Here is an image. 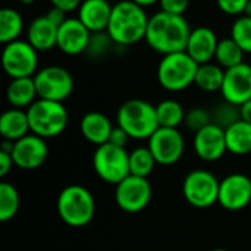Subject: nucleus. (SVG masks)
<instances>
[{
  "label": "nucleus",
  "instance_id": "412c9836",
  "mask_svg": "<svg viewBox=\"0 0 251 251\" xmlns=\"http://www.w3.org/2000/svg\"><path fill=\"white\" fill-rule=\"evenodd\" d=\"M57 26L46 15L34 18L26 28V41L37 51H47L57 47Z\"/></svg>",
  "mask_w": 251,
  "mask_h": 251
},
{
  "label": "nucleus",
  "instance_id": "c9c22d12",
  "mask_svg": "<svg viewBox=\"0 0 251 251\" xmlns=\"http://www.w3.org/2000/svg\"><path fill=\"white\" fill-rule=\"evenodd\" d=\"M160 10L174 13V15H184L190 6V0H159Z\"/></svg>",
  "mask_w": 251,
  "mask_h": 251
},
{
  "label": "nucleus",
  "instance_id": "1a4fd4ad",
  "mask_svg": "<svg viewBox=\"0 0 251 251\" xmlns=\"http://www.w3.org/2000/svg\"><path fill=\"white\" fill-rule=\"evenodd\" d=\"M1 66L10 79L34 76L38 71V51L26 40H15L3 46Z\"/></svg>",
  "mask_w": 251,
  "mask_h": 251
},
{
  "label": "nucleus",
  "instance_id": "39448f33",
  "mask_svg": "<svg viewBox=\"0 0 251 251\" xmlns=\"http://www.w3.org/2000/svg\"><path fill=\"white\" fill-rule=\"evenodd\" d=\"M197 69L199 63L187 51L165 54L157 65V82L166 91L179 93L194 84Z\"/></svg>",
  "mask_w": 251,
  "mask_h": 251
},
{
  "label": "nucleus",
  "instance_id": "393cba45",
  "mask_svg": "<svg viewBox=\"0 0 251 251\" xmlns=\"http://www.w3.org/2000/svg\"><path fill=\"white\" fill-rule=\"evenodd\" d=\"M225 78V69L213 62L199 65L194 85L204 93H216L221 91Z\"/></svg>",
  "mask_w": 251,
  "mask_h": 251
},
{
  "label": "nucleus",
  "instance_id": "ea45409f",
  "mask_svg": "<svg viewBox=\"0 0 251 251\" xmlns=\"http://www.w3.org/2000/svg\"><path fill=\"white\" fill-rule=\"evenodd\" d=\"M50 3H51V6L59 7V9H62V10H65L68 13V12H72V10H78L82 0H50Z\"/></svg>",
  "mask_w": 251,
  "mask_h": 251
},
{
  "label": "nucleus",
  "instance_id": "b1692460",
  "mask_svg": "<svg viewBox=\"0 0 251 251\" xmlns=\"http://www.w3.org/2000/svg\"><path fill=\"white\" fill-rule=\"evenodd\" d=\"M225 140L228 153L235 156H246L251 153V124L240 119L225 129Z\"/></svg>",
  "mask_w": 251,
  "mask_h": 251
},
{
  "label": "nucleus",
  "instance_id": "a19ab883",
  "mask_svg": "<svg viewBox=\"0 0 251 251\" xmlns=\"http://www.w3.org/2000/svg\"><path fill=\"white\" fill-rule=\"evenodd\" d=\"M240 113H241V119L251 124V100L246 101L244 104L240 106Z\"/></svg>",
  "mask_w": 251,
  "mask_h": 251
},
{
  "label": "nucleus",
  "instance_id": "a211bd4d",
  "mask_svg": "<svg viewBox=\"0 0 251 251\" xmlns=\"http://www.w3.org/2000/svg\"><path fill=\"white\" fill-rule=\"evenodd\" d=\"M218 37L216 32L209 26H197L191 29L185 51L199 63H209L215 59V53L218 49Z\"/></svg>",
  "mask_w": 251,
  "mask_h": 251
},
{
  "label": "nucleus",
  "instance_id": "79ce46f5",
  "mask_svg": "<svg viewBox=\"0 0 251 251\" xmlns=\"http://www.w3.org/2000/svg\"><path fill=\"white\" fill-rule=\"evenodd\" d=\"M132 1H135L137 4H140L143 7H149V6H153V4L159 3V0H132Z\"/></svg>",
  "mask_w": 251,
  "mask_h": 251
},
{
  "label": "nucleus",
  "instance_id": "dca6fc26",
  "mask_svg": "<svg viewBox=\"0 0 251 251\" xmlns=\"http://www.w3.org/2000/svg\"><path fill=\"white\" fill-rule=\"evenodd\" d=\"M221 94L225 101L235 106H241L251 100V68L249 63L225 69Z\"/></svg>",
  "mask_w": 251,
  "mask_h": 251
},
{
  "label": "nucleus",
  "instance_id": "20e7f679",
  "mask_svg": "<svg viewBox=\"0 0 251 251\" xmlns=\"http://www.w3.org/2000/svg\"><path fill=\"white\" fill-rule=\"evenodd\" d=\"M116 124L128 132L131 140H149L159 128L156 106L143 99H129L119 106Z\"/></svg>",
  "mask_w": 251,
  "mask_h": 251
},
{
  "label": "nucleus",
  "instance_id": "a18cd8bd",
  "mask_svg": "<svg viewBox=\"0 0 251 251\" xmlns=\"http://www.w3.org/2000/svg\"><path fill=\"white\" fill-rule=\"evenodd\" d=\"M210 251H229V250H225V249H215V250H210Z\"/></svg>",
  "mask_w": 251,
  "mask_h": 251
},
{
  "label": "nucleus",
  "instance_id": "473e14b6",
  "mask_svg": "<svg viewBox=\"0 0 251 251\" xmlns=\"http://www.w3.org/2000/svg\"><path fill=\"white\" fill-rule=\"evenodd\" d=\"M231 38L244 50L251 54V18L241 15L235 19L231 26Z\"/></svg>",
  "mask_w": 251,
  "mask_h": 251
},
{
  "label": "nucleus",
  "instance_id": "37998d69",
  "mask_svg": "<svg viewBox=\"0 0 251 251\" xmlns=\"http://www.w3.org/2000/svg\"><path fill=\"white\" fill-rule=\"evenodd\" d=\"M244 15H246V16H250L251 18V0H249V3H247V6H246Z\"/></svg>",
  "mask_w": 251,
  "mask_h": 251
},
{
  "label": "nucleus",
  "instance_id": "4be33fe9",
  "mask_svg": "<svg viewBox=\"0 0 251 251\" xmlns=\"http://www.w3.org/2000/svg\"><path fill=\"white\" fill-rule=\"evenodd\" d=\"M31 132L26 110L10 107L0 116V135L7 141H18Z\"/></svg>",
  "mask_w": 251,
  "mask_h": 251
},
{
  "label": "nucleus",
  "instance_id": "f704fd0d",
  "mask_svg": "<svg viewBox=\"0 0 251 251\" xmlns=\"http://www.w3.org/2000/svg\"><path fill=\"white\" fill-rule=\"evenodd\" d=\"M247 3L249 0H216V4L221 12L229 16H237V18L244 15Z\"/></svg>",
  "mask_w": 251,
  "mask_h": 251
},
{
  "label": "nucleus",
  "instance_id": "58836bf2",
  "mask_svg": "<svg viewBox=\"0 0 251 251\" xmlns=\"http://www.w3.org/2000/svg\"><path fill=\"white\" fill-rule=\"evenodd\" d=\"M13 166H15V162H13L12 154L10 153L0 151V176L4 178L12 171Z\"/></svg>",
  "mask_w": 251,
  "mask_h": 251
},
{
  "label": "nucleus",
  "instance_id": "49530a36",
  "mask_svg": "<svg viewBox=\"0 0 251 251\" xmlns=\"http://www.w3.org/2000/svg\"><path fill=\"white\" fill-rule=\"evenodd\" d=\"M249 65H250V68H251V57H250V60H249Z\"/></svg>",
  "mask_w": 251,
  "mask_h": 251
},
{
  "label": "nucleus",
  "instance_id": "72a5a7b5",
  "mask_svg": "<svg viewBox=\"0 0 251 251\" xmlns=\"http://www.w3.org/2000/svg\"><path fill=\"white\" fill-rule=\"evenodd\" d=\"M184 124L191 132L196 134L200 129L206 128L207 125L213 124L212 122V112H209L204 107H193L185 113Z\"/></svg>",
  "mask_w": 251,
  "mask_h": 251
},
{
  "label": "nucleus",
  "instance_id": "aec40b11",
  "mask_svg": "<svg viewBox=\"0 0 251 251\" xmlns=\"http://www.w3.org/2000/svg\"><path fill=\"white\" fill-rule=\"evenodd\" d=\"M112 129H113V125L110 119L104 113L96 112V110L85 113L79 122V131L82 137L88 143L94 144L96 147L109 143Z\"/></svg>",
  "mask_w": 251,
  "mask_h": 251
},
{
  "label": "nucleus",
  "instance_id": "cd10ccee",
  "mask_svg": "<svg viewBox=\"0 0 251 251\" xmlns=\"http://www.w3.org/2000/svg\"><path fill=\"white\" fill-rule=\"evenodd\" d=\"M244 54H246L244 50L231 37H228V38L219 40L215 59H216V63L221 65L224 69H229V68L244 63L243 62Z\"/></svg>",
  "mask_w": 251,
  "mask_h": 251
},
{
  "label": "nucleus",
  "instance_id": "7c9ffc66",
  "mask_svg": "<svg viewBox=\"0 0 251 251\" xmlns=\"http://www.w3.org/2000/svg\"><path fill=\"white\" fill-rule=\"evenodd\" d=\"M241 119V113H240V106H235L229 101H221L215 106V109L212 110V122L216 124L218 126L226 129L231 125H234L235 122H238Z\"/></svg>",
  "mask_w": 251,
  "mask_h": 251
},
{
  "label": "nucleus",
  "instance_id": "f03ea898",
  "mask_svg": "<svg viewBox=\"0 0 251 251\" xmlns=\"http://www.w3.org/2000/svg\"><path fill=\"white\" fill-rule=\"evenodd\" d=\"M150 16L143 6L132 0H121L113 4L107 34L116 46L128 47L146 38Z\"/></svg>",
  "mask_w": 251,
  "mask_h": 251
},
{
  "label": "nucleus",
  "instance_id": "c03bdc74",
  "mask_svg": "<svg viewBox=\"0 0 251 251\" xmlns=\"http://www.w3.org/2000/svg\"><path fill=\"white\" fill-rule=\"evenodd\" d=\"M19 1H21L22 4H25V6H29V4H32L35 0H19Z\"/></svg>",
  "mask_w": 251,
  "mask_h": 251
},
{
  "label": "nucleus",
  "instance_id": "5701e85b",
  "mask_svg": "<svg viewBox=\"0 0 251 251\" xmlns=\"http://www.w3.org/2000/svg\"><path fill=\"white\" fill-rule=\"evenodd\" d=\"M38 99L34 76L13 78L6 88V100L15 109L26 110Z\"/></svg>",
  "mask_w": 251,
  "mask_h": 251
},
{
  "label": "nucleus",
  "instance_id": "c756f323",
  "mask_svg": "<svg viewBox=\"0 0 251 251\" xmlns=\"http://www.w3.org/2000/svg\"><path fill=\"white\" fill-rule=\"evenodd\" d=\"M19 204H21V199L18 190L9 182H1L0 184V221L1 222L12 221L19 210Z\"/></svg>",
  "mask_w": 251,
  "mask_h": 251
},
{
  "label": "nucleus",
  "instance_id": "6ab92c4d",
  "mask_svg": "<svg viewBox=\"0 0 251 251\" xmlns=\"http://www.w3.org/2000/svg\"><path fill=\"white\" fill-rule=\"evenodd\" d=\"M113 4L109 0H82L78 7V19L90 29V32L106 31Z\"/></svg>",
  "mask_w": 251,
  "mask_h": 251
},
{
  "label": "nucleus",
  "instance_id": "a878e982",
  "mask_svg": "<svg viewBox=\"0 0 251 251\" xmlns=\"http://www.w3.org/2000/svg\"><path fill=\"white\" fill-rule=\"evenodd\" d=\"M24 29L22 15L12 7L0 9V43L4 46L10 41L19 40Z\"/></svg>",
  "mask_w": 251,
  "mask_h": 251
},
{
  "label": "nucleus",
  "instance_id": "f3484780",
  "mask_svg": "<svg viewBox=\"0 0 251 251\" xmlns=\"http://www.w3.org/2000/svg\"><path fill=\"white\" fill-rule=\"evenodd\" d=\"M91 32L78 19L68 18L57 29V49L68 56H78L85 53Z\"/></svg>",
  "mask_w": 251,
  "mask_h": 251
},
{
  "label": "nucleus",
  "instance_id": "bb28decb",
  "mask_svg": "<svg viewBox=\"0 0 251 251\" xmlns=\"http://www.w3.org/2000/svg\"><path fill=\"white\" fill-rule=\"evenodd\" d=\"M185 110L182 104L174 99H165L159 104H156V115L159 126L163 128H178L181 124H184L185 119Z\"/></svg>",
  "mask_w": 251,
  "mask_h": 251
},
{
  "label": "nucleus",
  "instance_id": "f8f14e48",
  "mask_svg": "<svg viewBox=\"0 0 251 251\" xmlns=\"http://www.w3.org/2000/svg\"><path fill=\"white\" fill-rule=\"evenodd\" d=\"M147 141V147L153 153L157 165L162 166L178 163L185 150V140L178 128L159 126Z\"/></svg>",
  "mask_w": 251,
  "mask_h": 251
},
{
  "label": "nucleus",
  "instance_id": "6e6552de",
  "mask_svg": "<svg viewBox=\"0 0 251 251\" xmlns=\"http://www.w3.org/2000/svg\"><path fill=\"white\" fill-rule=\"evenodd\" d=\"M221 181L206 169L188 172L182 181V196L185 201L196 209H209L219 200Z\"/></svg>",
  "mask_w": 251,
  "mask_h": 251
},
{
  "label": "nucleus",
  "instance_id": "4c0bfd02",
  "mask_svg": "<svg viewBox=\"0 0 251 251\" xmlns=\"http://www.w3.org/2000/svg\"><path fill=\"white\" fill-rule=\"evenodd\" d=\"M46 18L51 22V24H54L57 28L68 19V13L65 12V10H62V9H59V7H54V6H51L49 10H47V13H46Z\"/></svg>",
  "mask_w": 251,
  "mask_h": 251
},
{
  "label": "nucleus",
  "instance_id": "9d476101",
  "mask_svg": "<svg viewBox=\"0 0 251 251\" xmlns=\"http://www.w3.org/2000/svg\"><path fill=\"white\" fill-rule=\"evenodd\" d=\"M38 99L63 103L74 91L72 74L59 65L44 66L34 75Z\"/></svg>",
  "mask_w": 251,
  "mask_h": 251
},
{
  "label": "nucleus",
  "instance_id": "9b49d317",
  "mask_svg": "<svg viewBox=\"0 0 251 251\" xmlns=\"http://www.w3.org/2000/svg\"><path fill=\"white\" fill-rule=\"evenodd\" d=\"M153 197V188L149 178L129 175L115 185V201L118 207L126 213H138L144 210Z\"/></svg>",
  "mask_w": 251,
  "mask_h": 251
},
{
  "label": "nucleus",
  "instance_id": "423d86ee",
  "mask_svg": "<svg viewBox=\"0 0 251 251\" xmlns=\"http://www.w3.org/2000/svg\"><path fill=\"white\" fill-rule=\"evenodd\" d=\"M31 132L49 140L59 137L68 126L69 115L63 103L37 99L26 109Z\"/></svg>",
  "mask_w": 251,
  "mask_h": 251
},
{
  "label": "nucleus",
  "instance_id": "f257e3e1",
  "mask_svg": "<svg viewBox=\"0 0 251 251\" xmlns=\"http://www.w3.org/2000/svg\"><path fill=\"white\" fill-rule=\"evenodd\" d=\"M190 34L191 26L184 15L159 10L150 16L144 40L150 49L165 56L176 51H185Z\"/></svg>",
  "mask_w": 251,
  "mask_h": 251
},
{
  "label": "nucleus",
  "instance_id": "2eb2a0df",
  "mask_svg": "<svg viewBox=\"0 0 251 251\" xmlns=\"http://www.w3.org/2000/svg\"><path fill=\"white\" fill-rule=\"evenodd\" d=\"M193 149L196 156L203 162L212 163L221 160L225 153H228L225 129L218 126L216 124L207 125L206 128L194 134Z\"/></svg>",
  "mask_w": 251,
  "mask_h": 251
},
{
  "label": "nucleus",
  "instance_id": "4468645a",
  "mask_svg": "<svg viewBox=\"0 0 251 251\" xmlns=\"http://www.w3.org/2000/svg\"><path fill=\"white\" fill-rule=\"evenodd\" d=\"M12 157L15 166L24 171H34L44 165L49 157V147L44 138L29 132L13 143Z\"/></svg>",
  "mask_w": 251,
  "mask_h": 251
},
{
  "label": "nucleus",
  "instance_id": "c85d7f7f",
  "mask_svg": "<svg viewBox=\"0 0 251 251\" xmlns=\"http://www.w3.org/2000/svg\"><path fill=\"white\" fill-rule=\"evenodd\" d=\"M157 162L149 147H137L129 153V172L134 176L149 178Z\"/></svg>",
  "mask_w": 251,
  "mask_h": 251
},
{
  "label": "nucleus",
  "instance_id": "0eeeda50",
  "mask_svg": "<svg viewBox=\"0 0 251 251\" xmlns=\"http://www.w3.org/2000/svg\"><path fill=\"white\" fill-rule=\"evenodd\" d=\"M93 168L101 181L110 185H118L131 175L129 153L124 147L106 143L96 147L93 153Z\"/></svg>",
  "mask_w": 251,
  "mask_h": 251
},
{
  "label": "nucleus",
  "instance_id": "ddd939ff",
  "mask_svg": "<svg viewBox=\"0 0 251 251\" xmlns=\"http://www.w3.org/2000/svg\"><path fill=\"white\" fill-rule=\"evenodd\" d=\"M251 203V178L244 174H231L221 181L219 200L228 212H240Z\"/></svg>",
  "mask_w": 251,
  "mask_h": 251
},
{
  "label": "nucleus",
  "instance_id": "2f4dec72",
  "mask_svg": "<svg viewBox=\"0 0 251 251\" xmlns=\"http://www.w3.org/2000/svg\"><path fill=\"white\" fill-rule=\"evenodd\" d=\"M113 46H116V44L113 43V40L110 38L107 31L91 32V37H90V41H88V46H87V50L84 54L90 59H101L110 53Z\"/></svg>",
  "mask_w": 251,
  "mask_h": 251
},
{
  "label": "nucleus",
  "instance_id": "e433bc0d",
  "mask_svg": "<svg viewBox=\"0 0 251 251\" xmlns=\"http://www.w3.org/2000/svg\"><path fill=\"white\" fill-rule=\"evenodd\" d=\"M129 140H131V137L128 135V132L124 128H121L119 125L113 126V129L110 132V137H109V143L110 144L126 149V144H128Z\"/></svg>",
  "mask_w": 251,
  "mask_h": 251
},
{
  "label": "nucleus",
  "instance_id": "7ed1b4c3",
  "mask_svg": "<svg viewBox=\"0 0 251 251\" xmlns=\"http://www.w3.org/2000/svg\"><path fill=\"white\" fill-rule=\"evenodd\" d=\"M59 218L71 228L87 226L96 215V200L90 190L72 184L65 187L57 197Z\"/></svg>",
  "mask_w": 251,
  "mask_h": 251
}]
</instances>
